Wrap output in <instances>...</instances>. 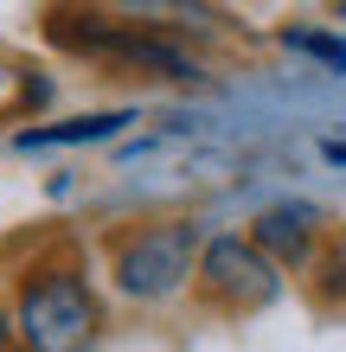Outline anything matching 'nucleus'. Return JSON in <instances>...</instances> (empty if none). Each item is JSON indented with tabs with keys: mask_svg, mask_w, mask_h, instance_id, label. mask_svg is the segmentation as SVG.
I'll list each match as a JSON object with an SVG mask.
<instances>
[{
	"mask_svg": "<svg viewBox=\"0 0 346 352\" xmlns=\"http://www.w3.org/2000/svg\"><path fill=\"white\" fill-rule=\"evenodd\" d=\"M276 45L289 52V58H308L321 77H346V32H340V26L289 19V26H276Z\"/></svg>",
	"mask_w": 346,
	"mask_h": 352,
	"instance_id": "0eeeda50",
	"label": "nucleus"
},
{
	"mask_svg": "<svg viewBox=\"0 0 346 352\" xmlns=\"http://www.w3.org/2000/svg\"><path fill=\"white\" fill-rule=\"evenodd\" d=\"M327 231H334L327 205H321V199H301V192L257 205L250 224H244V237H250L282 276H308L314 256H321V243H327Z\"/></svg>",
	"mask_w": 346,
	"mask_h": 352,
	"instance_id": "39448f33",
	"label": "nucleus"
},
{
	"mask_svg": "<svg viewBox=\"0 0 346 352\" xmlns=\"http://www.w3.org/2000/svg\"><path fill=\"white\" fill-rule=\"evenodd\" d=\"M308 295L321 307H346V224H334L327 243H321V256L308 269Z\"/></svg>",
	"mask_w": 346,
	"mask_h": 352,
	"instance_id": "6e6552de",
	"label": "nucleus"
},
{
	"mask_svg": "<svg viewBox=\"0 0 346 352\" xmlns=\"http://www.w3.org/2000/svg\"><path fill=\"white\" fill-rule=\"evenodd\" d=\"M13 346V327H7V301H0V352Z\"/></svg>",
	"mask_w": 346,
	"mask_h": 352,
	"instance_id": "9d476101",
	"label": "nucleus"
},
{
	"mask_svg": "<svg viewBox=\"0 0 346 352\" xmlns=\"http://www.w3.org/2000/svg\"><path fill=\"white\" fill-rule=\"evenodd\" d=\"M199 250H206V224L186 212H160L116 224L103 237V276L109 295L129 307H167L173 295H186L199 276Z\"/></svg>",
	"mask_w": 346,
	"mask_h": 352,
	"instance_id": "7ed1b4c3",
	"label": "nucleus"
},
{
	"mask_svg": "<svg viewBox=\"0 0 346 352\" xmlns=\"http://www.w3.org/2000/svg\"><path fill=\"white\" fill-rule=\"evenodd\" d=\"M7 352H19V346H7Z\"/></svg>",
	"mask_w": 346,
	"mask_h": 352,
	"instance_id": "f8f14e48",
	"label": "nucleus"
},
{
	"mask_svg": "<svg viewBox=\"0 0 346 352\" xmlns=\"http://www.w3.org/2000/svg\"><path fill=\"white\" fill-rule=\"evenodd\" d=\"M45 45L109 65L122 77H154V84H206V65L173 19H141V13H103V7H52L45 13Z\"/></svg>",
	"mask_w": 346,
	"mask_h": 352,
	"instance_id": "f03ea898",
	"label": "nucleus"
},
{
	"mask_svg": "<svg viewBox=\"0 0 346 352\" xmlns=\"http://www.w3.org/2000/svg\"><path fill=\"white\" fill-rule=\"evenodd\" d=\"M321 160H327V167H346V135H327V141H321Z\"/></svg>",
	"mask_w": 346,
	"mask_h": 352,
	"instance_id": "1a4fd4ad",
	"label": "nucleus"
},
{
	"mask_svg": "<svg viewBox=\"0 0 346 352\" xmlns=\"http://www.w3.org/2000/svg\"><path fill=\"white\" fill-rule=\"evenodd\" d=\"M193 295L206 301L212 314L244 320V314H263V307H276V301H282V269L263 256L244 231H206Z\"/></svg>",
	"mask_w": 346,
	"mask_h": 352,
	"instance_id": "20e7f679",
	"label": "nucleus"
},
{
	"mask_svg": "<svg viewBox=\"0 0 346 352\" xmlns=\"http://www.w3.org/2000/svg\"><path fill=\"white\" fill-rule=\"evenodd\" d=\"M7 327L19 352H96L109 333V301L77 237H45L7 269Z\"/></svg>",
	"mask_w": 346,
	"mask_h": 352,
	"instance_id": "f257e3e1",
	"label": "nucleus"
},
{
	"mask_svg": "<svg viewBox=\"0 0 346 352\" xmlns=\"http://www.w3.org/2000/svg\"><path fill=\"white\" fill-rule=\"evenodd\" d=\"M141 122V109H84V116H39L26 129H13V154H45V148H96L116 141Z\"/></svg>",
	"mask_w": 346,
	"mask_h": 352,
	"instance_id": "423d86ee",
	"label": "nucleus"
},
{
	"mask_svg": "<svg viewBox=\"0 0 346 352\" xmlns=\"http://www.w3.org/2000/svg\"><path fill=\"white\" fill-rule=\"evenodd\" d=\"M334 19H340V26H346V7H334Z\"/></svg>",
	"mask_w": 346,
	"mask_h": 352,
	"instance_id": "9b49d317",
	"label": "nucleus"
}]
</instances>
